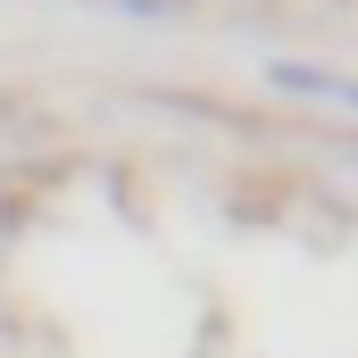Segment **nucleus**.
<instances>
[{
  "mask_svg": "<svg viewBox=\"0 0 358 358\" xmlns=\"http://www.w3.org/2000/svg\"><path fill=\"white\" fill-rule=\"evenodd\" d=\"M108 8H125V17H167V8H183V0H108Z\"/></svg>",
  "mask_w": 358,
  "mask_h": 358,
  "instance_id": "f03ea898",
  "label": "nucleus"
},
{
  "mask_svg": "<svg viewBox=\"0 0 358 358\" xmlns=\"http://www.w3.org/2000/svg\"><path fill=\"white\" fill-rule=\"evenodd\" d=\"M283 92H308V100H334V108H358V84L350 76H334V67H300V59H275L267 67Z\"/></svg>",
  "mask_w": 358,
  "mask_h": 358,
  "instance_id": "f257e3e1",
  "label": "nucleus"
}]
</instances>
